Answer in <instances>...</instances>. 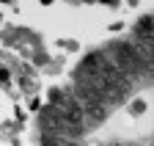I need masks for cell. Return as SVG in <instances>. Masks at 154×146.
Here are the masks:
<instances>
[{"instance_id": "cell-1", "label": "cell", "mask_w": 154, "mask_h": 146, "mask_svg": "<svg viewBox=\"0 0 154 146\" xmlns=\"http://www.w3.org/2000/svg\"><path fill=\"white\" fill-rule=\"evenodd\" d=\"M143 110H146V102L143 99H135L132 102V113H143Z\"/></svg>"}, {"instance_id": "cell-2", "label": "cell", "mask_w": 154, "mask_h": 146, "mask_svg": "<svg viewBox=\"0 0 154 146\" xmlns=\"http://www.w3.org/2000/svg\"><path fill=\"white\" fill-rule=\"evenodd\" d=\"M50 99H52L55 105H58V102H63V91H58V88H52V91H50Z\"/></svg>"}, {"instance_id": "cell-3", "label": "cell", "mask_w": 154, "mask_h": 146, "mask_svg": "<svg viewBox=\"0 0 154 146\" xmlns=\"http://www.w3.org/2000/svg\"><path fill=\"white\" fill-rule=\"evenodd\" d=\"M42 3H52V0H42Z\"/></svg>"}, {"instance_id": "cell-4", "label": "cell", "mask_w": 154, "mask_h": 146, "mask_svg": "<svg viewBox=\"0 0 154 146\" xmlns=\"http://www.w3.org/2000/svg\"><path fill=\"white\" fill-rule=\"evenodd\" d=\"M3 3H8V0H3Z\"/></svg>"}]
</instances>
